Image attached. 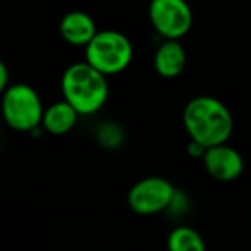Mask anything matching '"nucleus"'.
<instances>
[{
	"label": "nucleus",
	"instance_id": "nucleus-2",
	"mask_svg": "<svg viewBox=\"0 0 251 251\" xmlns=\"http://www.w3.org/2000/svg\"><path fill=\"white\" fill-rule=\"evenodd\" d=\"M64 100H67L79 115H91L105 105L108 98L107 74L90 62H76L69 66L60 81Z\"/></svg>",
	"mask_w": 251,
	"mask_h": 251
},
{
	"label": "nucleus",
	"instance_id": "nucleus-12",
	"mask_svg": "<svg viewBox=\"0 0 251 251\" xmlns=\"http://www.w3.org/2000/svg\"><path fill=\"white\" fill-rule=\"evenodd\" d=\"M98 140H100V143L107 145V147H115V145H119L122 141V131L115 124H105L98 131Z\"/></svg>",
	"mask_w": 251,
	"mask_h": 251
},
{
	"label": "nucleus",
	"instance_id": "nucleus-8",
	"mask_svg": "<svg viewBox=\"0 0 251 251\" xmlns=\"http://www.w3.org/2000/svg\"><path fill=\"white\" fill-rule=\"evenodd\" d=\"M98 33L93 18L83 11L67 12L60 21V35L69 45L86 47Z\"/></svg>",
	"mask_w": 251,
	"mask_h": 251
},
{
	"label": "nucleus",
	"instance_id": "nucleus-3",
	"mask_svg": "<svg viewBox=\"0 0 251 251\" xmlns=\"http://www.w3.org/2000/svg\"><path fill=\"white\" fill-rule=\"evenodd\" d=\"M42 98L29 84L16 83L4 90L2 95V115L9 127L19 133H31L43 121Z\"/></svg>",
	"mask_w": 251,
	"mask_h": 251
},
{
	"label": "nucleus",
	"instance_id": "nucleus-5",
	"mask_svg": "<svg viewBox=\"0 0 251 251\" xmlns=\"http://www.w3.org/2000/svg\"><path fill=\"white\" fill-rule=\"evenodd\" d=\"M150 23L165 40H179L193 26V12L186 0H151L148 7Z\"/></svg>",
	"mask_w": 251,
	"mask_h": 251
},
{
	"label": "nucleus",
	"instance_id": "nucleus-10",
	"mask_svg": "<svg viewBox=\"0 0 251 251\" xmlns=\"http://www.w3.org/2000/svg\"><path fill=\"white\" fill-rule=\"evenodd\" d=\"M77 115H79V112L67 100L57 101V103L50 105L49 108H45L42 127L47 133L55 134V136H62V134L69 133L74 127V124L77 121Z\"/></svg>",
	"mask_w": 251,
	"mask_h": 251
},
{
	"label": "nucleus",
	"instance_id": "nucleus-11",
	"mask_svg": "<svg viewBox=\"0 0 251 251\" xmlns=\"http://www.w3.org/2000/svg\"><path fill=\"white\" fill-rule=\"evenodd\" d=\"M167 246L172 251H203L205 250V241L200 236L198 230L193 227H176L171 234H169Z\"/></svg>",
	"mask_w": 251,
	"mask_h": 251
},
{
	"label": "nucleus",
	"instance_id": "nucleus-13",
	"mask_svg": "<svg viewBox=\"0 0 251 251\" xmlns=\"http://www.w3.org/2000/svg\"><path fill=\"white\" fill-rule=\"evenodd\" d=\"M205 151H206V147H205V145L198 143V141H195V140L189 141V145H188V153L191 155V157H195V158H203Z\"/></svg>",
	"mask_w": 251,
	"mask_h": 251
},
{
	"label": "nucleus",
	"instance_id": "nucleus-14",
	"mask_svg": "<svg viewBox=\"0 0 251 251\" xmlns=\"http://www.w3.org/2000/svg\"><path fill=\"white\" fill-rule=\"evenodd\" d=\"M9 86V69L5 62H0V90L4 91Z\"/></svg>",
	"mask_w": 251,
	"mask_h": 251
},
{
	"label": "nucleus",
	"instance_id": "nucleus-1",
	"mask_svg": "<svg viewBox=\"0 0 251 251\" xmlns=\"http://www.w3.org/2000/svg\"><path fill=\"white\" fill-rule=\"evenodd\" d=\"M182 122L189 138L206 148L227 143L234 129L229 108L213 97H196L188 101L182 112Z\"/></svg>",
	"mask_w": 251,
	"mask_h": 251
},
{
	"label": "nucleus",
	"instance_id": "nucleus-7",
	"mask_svg": "<svg viewBox=\"0 0 251 251\" xmlns=\"http://www.w3.org/2000/svg\"><path fill=\"white\" fill-rule=\"evenodd\" d=\"M201 160L206 172L213 179L222 182H229L237 179L243 174L244 169V162L243 157L239 155V151L234 150L232 147H229L226 143L206 148Z\"/></svg>",
	"mask_w": 251,
	"mask_h": 251
},
{
	"label": "nucleus",
	"instance_id": "nucleus-6",
	"mask_svg": "<svg viewBox=\"0 0 251 251\" xmlns=\"http://www.w3.org/2000/svg\"><path fill=\"white\" fill-rule=\"evenodd\" d=\"M176 188L164 177H145L138 181L127 195L129 208L138 215H155L171 208L176 198Z\"/></svg>",
	"mask_w": 251,
	"mask_h": 251
},
{
	"label": "nucleus",
	"instance_id": "nucleus-4",
	"mask_svg": "<svg viewBox=\"0 0 251 251\" xmlns=\"http://www.w3.org/2000/svg\"><path fill=\"white\" fill-rule=\"evenodd\" d=\"M86 60L107 76L119 74L133 60V45L129 38L115 29H103L84 47Z\"/></svg>",
	"mask_w": 251,
	"mask_h": 251
},
{
	"label": "nucleus",
	"instance_id": "nucleus-9",
	"mask_svg": "<svg viewBox=\"0 0 251 251\" xmlns=\"http://www.w3.org/2000/svg\"><path fill=\"white\" fill-rule=\"evenodd\" d=\"M153 66L158 76L165 77V79L177 77L184 71L186 50L182 49V45L177 40H165L155 52Z\"/></svg>",
	"mask_w": 251,
	"mask_h": 251
}]
</instances>
